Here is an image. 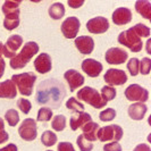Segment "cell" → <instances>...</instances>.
Segmentation results:
<instances>
[{"instance_id":"cell-1","label":"cell","mask_w":151,"mask_h":151,"mask_svg":"<svg viewBox=\"0 0 151 151\" xmlns=\"http://www.w3.org/2000/svg\"><path fill=\"white\" fill-rule=\"evenodd\" d=\"M65 90L60 82L57 80H47L41 82V85L37 91V101L40 105H51L52 107H58L60 101L65 96Z\"/></svg>"},{"instance_id":"cell-2","label":"cell","mask_w":151,"mask_h":151,"mask_svg":"<svg viewBox=\"0 0 151 151\" xmlns=\"http://www.w3.org/2000/svg\"><path fill=\"white\" fill-rule=\"evenodd\" d=\"M39 52V45L34 41H30L26 42L24 47L22 48L21 52L18 55L14 56L10 61L9 65L13 69H21V68L25 67L30 60L32 59L33 56H35Z\"/></svg>"},{"instance_id":"cell-3","label":"cell","mask_w":151,"mask_h":151,"mask_svg":"<svg viewBox=\"0 0 151 151\" xmlns=\"http://www.w3.org/2000/svg\"><path fill=\"white\" fill-rule=\"evenodd\" d=\"M19 5H21L19 0L17 1L8 0V1H5V4L2 5L1 9L5 15L4 27L6 30H15L19 25Z\"/></svg>"},{"instance_id":"cell-4","label":"cell","mask_w":151,"mask_h":151,"mask_svg":"<svg viewBox=\"0 0 151 151\" xmlns=\"http://www.w3.org/2000/svg\"><path fill=\"white\" fill-rule=\"evenodd\" d=\"M12 81L15 84L16 89H18L19 93L30 97L33 93V86L37 81V75L34 73H23V74H15L12 77Z\"/></svg>"},{"instance_id":"cell-5","label":"cell","mask_w":151,"mask_h":151,"mask_svg":"<svg viewBox=\"0 0 151 151\" xmlns=\"http://www.w3.org/2000/svg\"><path fill=\"white\" fill-rule=\"evenodd\" d=\"M77 98L81 101H84V102H88L90 106H92L93 108H97V109H100V108H104L107 104L101 99V96L98 91L93 88H90V86H84L81 90L77 92Z\"/></svg>"},{"instance_id":"cell-6","label":"cell","mask_w":151,"mask_h":151,"mask_svg":"<svg viewBox=\"0 0 151 151\" xmlns=\"http://www.w3.org/2000/svg\"><path fill=\"white\" fill-rule=\"evenodd\" d=\"M118 42L123 45L124 47L129 48L131 51L133 52H139L142 50V47H143V42L141 38H139L134 33V31L132 29L124 31L119 33L118 35Z\"/></svg>"},{"instance_id":"cell-7","label":"cell","mask_w":151,"mask_h":151,"mask_svg":"<svg viewBox=\"0 0 151 151\" xmlns=\"http://www.w3.org/2000/svg\"><path fill=\"white\" fill-rule=\"evenodd\" d=\"M123 137V129L119 125H108L105 127H99L97 133V139L101 142H118Z\"/></svg>"},{"instance_id":"cell-8","label":"cell","mask_w":151,"mask_h":151,"mask_svg":"<svg viewBox=\"0 0 151 151\" xmlns=\"http://www.w3.org/2000/svg\"><path fill=\"white\" fill-rule=\"evenodd\" d=\"M125 97L129 101H137L144 104L149 99V92L147 89L142 88L139 84H131L125 90Z\"/></svg>"},{"instance_id":"cell-9","label":"cell","mask_w":151,"mask_h":151,"mask_svg":"<svg viewBox=\"0 0 151 151\" xmlns=\"http://www.w3.org/2000/svg\"><path fill=\"white\" fill-rule=\"evenodd\" d=\"M18 134L25 141H33L38 135V127L37 122L33 118L24 119L18 129Z\"/></svg>"},{"instance_id":"cell-10","label":"cell","mask_w":151,"mask_h":151,"mask_svg":"<svg viewBox=\"0 0 151 151\" xmlns=\"http://www.w3.org/2000/svg\"><path fill=\"white\" fill-rule=\"evenodd\" d=\"M81 27V22L78 21V18L75 16L67 17L63 24H61V33L65 38L67 39H74L76 38L78 31Z\"/></svg>"},{"instance_id":"cell-11","label":"cell","mask_w":151,"mask_h":151,"mask_svg":"<svg viewBox=\"0 0 151 151\" xmlns=\"http://www.w3.org/2000/svg\"><path fill=\"white\" fill-rule=\"evenodd\" d=\"M104 80L109 86L123 85L127 82V75L124 70L117 68H109L104 75Z\"/></svg>"},{"instance_id":"cell-12","label":"cell","mask_w":151,"mask_h":151,"mask_svg":"<svg viewBox=\"0 0 151 151\" xmlns=\"http://www.w3.org/2000/svg\"><path fill=\"white\" fill-rule=\"evenodd\" d=\"M22 45L23 38L21 35H18V34L10 35L6 41V43L2 47V53L5 55V57H8V58L12 59L14 56H16V52L22 47Z\"/></svg>"},{"instance_id":"cell-13","label":"cell","mask_w":151,"mask_h":151,"mask_svg":"<svg viewBox=\"0 0 151 151\" xmlns=\"http://www.w3.org/2000/svg\"><path fill=\"white\" fill-rule=\"evenodd\" d=\"M127 57L129 55L124 49L116 47L108 49L105 55V59L109 65H122L127 60Z\"/></svg>"},{"instance_id":"cell-14","label":"cell","mask_w":151,"mask_h":151,"mask_svg":"<svg viewBox=\"0 0 151 151\" xmlns=\"http://www.w3.org/2000/svg\"><path fill=\"white\" fill-rule=\"evenodd\" d=\"M86 29L92 34H101L105 33L109 29V22L106 17L98 16L94 18H91L86 23Z\"/></svg>"},{"instance_id":"cell-15","label":"cell","mask_w":151,"mask_h":151,"mask_svg":"<svg viewBox=\"0 0 151 151\" xmlns=\"http://www.w3.org/2000/svg\"><path fill=\"white\" fill-rule=\"evenodd\" d=\"M64 77L66 80V82L69 85V91L70 92H74L76 89H78L80 86H82L84 84V76L78 73L76 69H68L67 72H65Z\"/></svg>"},{"instance_id":"cell-16","label":"cell","mask_w":151,"mask_h":151,"mask_svg":"<svg viewBox=\"0 0 151 151\" xmlns=\"http://www.w3.org/2000/svg\"><path fill=\"white\" fill-rule=\"evenodd\" d=\"M34 68L40 74H47L51 70L52 68V63H51V57L45 52L40 53L38 57L34 59Z\"/></svg>"},{"instance_id":"cell-17","label":"cell","mask_w":151,"mask_h":151,"mask_svg":"<svg viewBox=\"0 0 151 151\" xmlns=\"http://www.w3.org/2000/svg\"><path fill=\"white\" fill-rule=\"evenodd\" d=\"M102 64L100 61H97L94 59L88 58L82 61V69L83 72L90 77H98L100 73L102 72Z\"/></svg>"},{"instance_id":"cell-18","label":"cell","mask_w":151,"mask_h":151,"mask_svg":"<svg viewBox=\"0 0 151 151\" xmlns=\"http://www.w3.org/2000/svg\"><path fill=\"white\" fill-rule=\"evenodd\" d=\"M131 21H132V12L129 8L119 7L113 13V22L118 26L126 25Z\"/></svg>"},{"instance_id":"cell-19","label":"cell","mask_w":151,"mask_h":151,"mask_svg":"<svg viewBox=\"0 0 151 151\" xmlns=\"http://www.w3.org/2000/svg\"><path fill=\"white\" fill-rule=\"evenodd\" d=\"M75 47L82 55H90L94 49V41L91 37L82 35L75 39Z\"/></svg>"},{"instance_id":"cell-20","label":"cell","mask_w":151,"mask_h":151,"mask_svg":"<svg viewBox=\"0 0 151 151\" xmlns=\"http://www.w3.org/2000/svg\"><path fill=\"white\" fill-rule=\"evenodd\" d=\"M89 122H92L90 114L82 111V113H74L70 117V121H69V125H70V129L72 131H76L80 127H83L84 125Z\"/></svg>"},{"instance_id":"cell-21","label":"cell","mask_w":151,"mask_h":151,"mask_svg":"<svg viewBox=\"0 0 151 151\" xmlns=\"http://www.w3.org/2000/svg\"><path fill=\"white\" fill-rule=\"evenodd\" d=\"M148 111V107L145 104H141V102H135L133 105L129 107V116L133 119V121H141L143 119L145 114Z\"/></svg>"},{"instance_id":"cell-22","label":"cell","mask_w":151,"mask_h":151,"mask_svg":"<svg viewBox=\"0 0 151 151\" xmlns=\"http://www.w3.org/2000/svg\"><path fill=\"white\" fill-rule=\"evenodd\" d=\"M17 96V89L12 80L0 82V98L14 99Z\"/></svg>"},{"instance_id":"cell-23","label":"cell","mask_w":151,"mask_h":151,"mask_svg":"<svg viewBox=\"0 0 151 151\" xmlns=\"http://www.w3.org/2000/svg\"><path fill=\"white\" fill-rule=\"evenodd\" d=\"M99 129V125L94 122H89L84 125L82 127V131H83V134L82 135L84 136V139L89 142H93L97 140V133H98Z\"/></svg>"},{"instance_id":"cell-24","label":"cell","mask_w":151,"mask_h":151,"mask_svg":"<svg viewBox=\"0 0 151 151\" xmlns=\"http://www.w3.org/2000/svg\"><path fill=\"white\" fill-rule=\"evenodd\" d=\"M135 9L136 12L140 14V15L144 17L145 19L150 21L151 19V4L150 1H147V0H139L135 2Z\"/></svg>"},{"instance_id":"cell-25","label":"cell","mask_w":151,"mask_h":151,"mask_svg":"<svg viewBox=\"0 0 151 151\" xmlns=\"http://www.w3.org/2000/svg\"><path fill=\"white\" fill-rule=\"evenodd\" d=\"M65 15V7L60 2H55L49 8V16L52 19H60Z\"/></svg>"},{"instance_id":"cell-26","label":"cell","mask_w":151,"mask_h":151,"mask_svg":"<svg viewBox=\"0 0 151 151\" xmlns=\"http://www.w3.org/2000/svg\"><path fill=\"white\" fill-rule=\"evenodd\" d=\"M116 94H117V91L115 90V88L109 86V85L104 86V88L101 89V93H100L101 99H102L106 104H108V101H111V100H114V99L116 98Z\"/></svg>"},{"instance_id":"cell-27","label":"cell","mask_w":151,"mask_h":151,"mask_svg":"<svg viewBox=\"0 0 151 151\" xmlns=\"http://www.w3.org/2000/svg\"><path fill=\"white\" fill-rule=\"evenodd\" d=\"M41 142L45 147H52L57 143V135L51 131H45L41 135Z\"/></svg>"},{"instance_id":"cell-28","label":"cell","mask_w":151,"mask_h":151,"mask_svg":"<svg viewBox=\"0 0 151 151\" xmlns=\"http://www.w3.org/2000/svg\"><path fill=\"white\" fill-rule=\"evenodd\" d=\"M51 126L55 131L61 132L66 127V117L64 115H56L51 122Z\"/></svg>"},{"instance_id":"cell-29","label":"cell","mask_w":151,"mask_h":151,"mask_svg":"<svg viewBox=\"0 0 151 151\" xmlns=\"http://www.w3.org/2000/svg\"><path fill=\"white\" fill-rule=\"evenodd\" d=\"M131 29L134 31V33L139 38H149L150 37V29L144 24L139 23V24H136L135 26H133Z\"/></svg>"},{"instance_id":"cell-30","label":"cell","mask_w":151,"mask_h":151,"mask_svg":"<svg viewBox=\"0 0 151 151\" xmlns=\"http://www.w3.org/2000/svg\"><path fill=\"white\" fill-rule=\"evenodd\" d=\"M66 107L69 110H72L73 113H82L84 111V105L78 102V100L75 98H69L66 102Z\"/></svg>"},{"instance_id":"cell-31","label":"cell","mask_w":151,"mask_h":151,"mask_svg":"<svg viewBox=\"0 0 151 151\" xmlns=\"http://www.w3.org/2000/svg\"><path fill=\"white\" fill-rule=\"evenodd\" d=\"M5 118L7 121L8 125L9 126H16L19 122V115L16 111L15 109H9L8 111H6V115H5Z\"/></svg>"},{"instance_id":"cell-32","label":"cell","mask_w":151,"mask_h":151,"mask_svg":"<svg viewBox=\"0 0 151 151\" xmlns=\"http://www.w3.org/2000/svg\"><path fill=\"white\" fill-rule=\"evenodd\" d=\"M52 110L51 108L48 107H42L38 111V121L39 122H49L52 117Z\"/></svg>"},{"instance_id":"cell-33","label":"cell","mask_w":151,"mask_h":151,"mask_svg":"<svg viewBox=\"0 0 151 151\" xmlns=\"http://www.w3.org/2000/svg\"><path fill=\"white\" fill-rule=\"evenodd\" d=\"M76 143H77V145H78V148H80V150L81 151H92V149H93V144H92V142L86 141L82 134L77 136V139H76Z\"/></svg>"},{"instance_id":"cell-34","label":"cell","mask_w":151,"mask_h":151,"mask_svg":"<svg viewBox=\"0 0 151 151\" xmlns=\"http://www.w3.org/2000/svg\"><path fill=\"white\" fill-rule=\"evenodd\" d=\"M151 70V59L150 58H142L139 65V72H141L142 75H148Z\"/></svg>"},{"instance_id":"cell-35","label":"cell","mask_w":151,"mask_h":151,"mask_svg":"<svg viewBox=\"0 0 151 151\" xmlns=\"http://www.w3.org/2000/svg\"><path fill=\"white\" fill-rule=\"evenodd\" d=\"M115 117H116V111L113 108H107L104 111H101L100 115H99L100 121L102 122H110L113 121Z\"/></svg>"},{"instance_id":"cell-36","label":"cell","mask_w":151,"mask_h":151,"mask_svg":"<svg viewBox=\"0 0 151 151\" xmlns=\"http://www.w3.org/2000/svg\"><path fill=\"white\" fill-rule=\"evenodd\" d=\"M139 65L140 60L137 58H131L127 63V69L132 76H136L139 74Z\"/></svg>"},{"instance_id":"cell-37","label":"cell","mask_w":151,"mask_h":151,"mask_svg":"<svg viewBox=\"0 0 151 151\" xmlns=\"http://www.w3.org/2000/svg\"><path fill=\"white\" fill-rule=\"evenodd\" d=\"M17 107H18V109H19L23 114L26 115V114L30 113L31 108H32V105H31V102L27 99L21 98L17 100Z\"/></svg>"},{"instance_id":"cell-38","label":"cell","mask_w":151,"mask_h":151,"mask_svg":"<svg viewBox=\"0 0 151 151\" xmlns=\"http://www.w3.org/2000/svg\"><path fill=\"white\" fill-rule=\"evenodd\" d=\"M8 139H9V135L5 131V122L2 118H0V144L6 142Z\"/></svg>"},{"instance_id":"cell-39","label":"cell","mask_w":151,"mask_h":151,"mask_svg":"<svg viewBox=\"0 0 151 151\" xmlns=\"http://www.w3.org/2000/svg\"><path fill=\"white\" fill-rule=\"evenodd\" d=\"M104 151H122V147L118 142H110L104 147Z\"/></svg>"},{"instance_id":"cell-40","label":"cell","mask_w":151,"mask_h":151,"mask_svg":"<svg viewBox=\"0 0 151 151\" xmlns=\"http://www.w3.org/2000/svg\"><path fill=\"white\" fill-rule=\"evenodd\" d=\"M57 150L58 151H75L73 144L69 143V142H60L57 147Z\"/></svg>"},{"instance_id":"cell-41","label":"cell","mask_w":151,"mask_h":151,"mask_svg":"<svg viewBox=\"0 0 151 151\" xmlns=\"http://www.w3.org/2000/svg\"><path fill=\"white\" fill-rule=\"evenodd\" d=\"M67 4H68V6H69L70 8H74V9H76V8L83 6L84 1H83V0H68Z\"/></svg>"},{"instance_id":"cell-42","label":"cell","mask_w":151,"mask_h":151,"mask_svg":"<svg viewBox=\"0 0 151 151\" xmlns=\"http://www.w3.org/2000/svg\"><path fill=\"white\" fill-rule=\"evenodd\" d=\"M134 151H151L150 147L145 143H141L137 144L135 148H134Z\"/></svg>"},{"instance_id":"cell-43","label":"cell","mask_w":151,"mask_h":151,"mask_svg":"<svg viewBox=\"0 0 151 151\" xmlns=\"http://www.w3.org/2000/svg\"><path fill=\"white\" fill-rule=\"evenodd\" d=\"M18 149H17V147H16L14 143H9L7 144L5 148H1L0 149V151H17Z\"/></svg>"},{"instance_id":"cell-44","label":"cell","mask_w":151,"mask_h":151,"mask_svg":"<svg viewBox=\"0 0 151 151\" xmlns=\"http://www.w3.org/2000/svg\"><path fill=\"white\" fill-rule=\"evenodd\" d=\"M5 60L4 59H0V78L4 75V72H5Z\"/></svg>"},{"instance_id":"cell-45","label":"cell","mask_w":151,"mask_h":151,"mask_svg":"<svg viewBox=\"0 0 151 151\" xmlns=\"http://www.w3.org/2000/svg\"><path fill=\"white\" fill-rule=\"evenodd\" d=\"M147 52L151 53V50H150V40H149V41H148V43H147Z\"/></svg>"},{"instance_id":"cell-46","label":"cell","mask_w":151,"mask_h":151,"mask_svg":"<svg viewBox=\"0 0 151 151\" xmlns=\"http://www.w3.org/2000/svg\"><path fill=\"white\" fill-rule=\"evenodd\" d=\"M2 47H4L2 42H0V59H2V58H1V56H2Z\"/></svg>"},{"instance_id":"cell-47","label":"cell","mask_w":151,"mask_h":151,"mask_svg":"<svg viewBox=\"0 0 151 151\" xmlns=\"http://www.w3.org/2000/svg\"><path fill=\"white\" fill-rule=\"evenodd\" d=\"M47 151H52V150H47Z\"/></svg>"}]
</instances>
